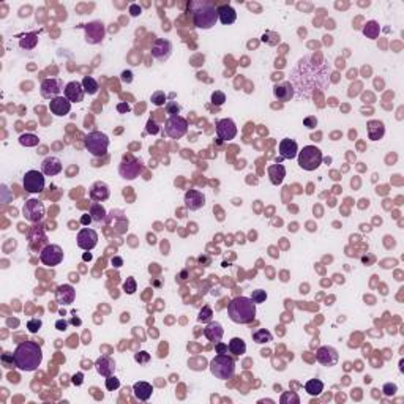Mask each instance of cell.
<instances>
[{"label": "cell", "instance_id": "obj_1", "mask_svg": "<svg viewBox=\"0 0 404 404\" xmlns=\"http://www.w3.org/2000/svg\"><path fill=\"white\" fill-rule=\"evenodd\" d=\"M328 68L325 63H316L313 57L300 59L297 67L292 69L290 84L294 87V93L297 97L308 98L314 90L325 87L327 84Z\"/></svg>", "mask_w": 404, "mask_h": 404}, {"label": "cell", "instance_id": "obj_2", "mask_svg": "<svg viewBox=\"0 0 404 404\" xmlns=\"http://www.w3.org/2000/svg\"><path fill=\"white\" fill-rule=\"evenodd\" d=\"M43 362V351L34 341H24L13 352V363L17 370L30 372L38 370Z\"/></svg>", "mask_w": 404, "mask_h": 404}, {"label": "cell", "instance_id": "obj_3", "mask_svg": "<svg viewBox=\"0 0 404 404\" xmlns=\"http://www.w3.org/2000/svg\"><path fill=\"white\" fill-rule=\"evenodd\" d=\"M188 8L193 15L194 27L198 29L208 30L218 21V6L212 0H193Z\"/></svg>", "mask_w": 404, "mask_h": 404}, {"label": "cell", "instance_id": "obj_4", "mask_svg": "<svg viewBox=\"0 0 404 404\" xmlns=\"http://www.w3.org/2000/svg\"><path fill=\"white\" fill-rule=\"evenodd\" d=\"M227 314L236 324H251L256 318V303L248 297H236L227 305Z\"/></svg>", "mask_w": 404, "mask_h": 404}, {"label": "cell", "instance_id": "obj_5", "mask_svg": "<svg viewBox=\"0 0 404 404\" xmlns=\"http://www.w3.org/2000/svg\"><path fill=\"white\" fill-rule=\"evenodd\" d=\"M210 372L221 381H227L236 374V360L226 354H218L210 362Z\"/></svg>", "mask_w": 404, "mask_h": 404}, {"label": "cell", "instance_id": "obj_6", "mask_svg": "<svg viewBox=\"0 0 404 404\" xmlns=\"http://www.w3.org/2000/svg\"><path fill=\"white\" fill-rule=\"evenodd\" d=\"M297 156H299V166L305 170H316L324 160L322 152L316 145H305Z\"/></svg>", "mask_w": 404, "mask_h": 404}, {"label": "cell", "instance_id": "obj_7", "mask_svg": "<svg viewBox=\"0 0 404 404\" xmlns=\"http://www.w3.org/2000/svg\"><path fill=\"white\" fill-rule=\"evenodd\" d=\"M85 149L93 156H104L109 147V137L101 131H92L85 136Z\"/></svg>", "mask_w": 404, "mask_h": 404}, {"label": "cell", "instance_id": "obj_8", "mask_svg": "<svg viewBox=\"0 0 404 404\" xmlns=\"http://www.w3.org/2000/svg\"><path fill=\"white\" fill-rule=\"evenodd\" d=\"M188 131V122L182 116H172L166 120L164 123V133L170 139H180L186 135Z\"/></svg>", "mask_w": 404, "mask_h": 404}, {"label": "cell", "instance_id": "obj_9", "mask_svg": "<svg viewBox=\"0 0 404 404\" xmlns=\"http://www.w3.org/2000/svg\"><path fill=\"white\" fill-rule=\"evenodd\" d=\"M44 213H46V208H44V204L41 201L29 199L24 202L22 215L25 219L30 221V223H40V221L44 218Z\"/></svg>", "mask_w": 404, "mask_h": 404}, {"label": "cell", "instance_id": "obj_10", "mask_svg": "<svg viewBox=\"0 0 404 404\" xmlns=\"http://www.w3.org/2000/svg\"><path fill=\"white\" fill-rule=\"evenodd\" d=\"M44 185H46V182H44V174L40 172V170H27L22 179V186L27 193L32 194H36V193H41L44 189Z\"/></svg>", "mask_w": 404, "mask_h": 404}, {"label": "cell", "instance_id": "obj_11", "mask_svg": "<svg viewBox=\"0 0 404 404\" xmlns=\"http://www.w3.org/2000/svg\"><path fill=\"white\" fill-rule=\"evenodd\" d=\"M40 261L48 267H55L63 261V250L59 245H46L40 252Z\"/></svg>", "mask_w": 404, "mask_h": 404}, {"label": "cell", "instance_id": "obj_12", "mask_svg": "<svg viewBox=\"0 0 404 404\" xmlns=\"http://www.w3.org/2000/svg\"><path fill=\"white\" fill-rule=\"evenodd\" d=\"M82 29L85 32V41L88 44H98L104 40V35H106V29H104V24L103 22H98V21H93V22H88L81 25Z\"/></svg>", "mask_w": 404, "mask_h": 404}, {"label": "cell", "instance_id": "obj_13", "mask_svg": "<svg viewBox=\"0 0 404 404\" xmlns=\"http://www.w3.org/2000/svg\"><path fill=\"white\" fill-rule=\"evenodd\" d=\"M237 125L232 118H221L217 122V136L221 141H232L237 136Z\"/></svg>", "mask_w": 404, "mask_h": 404}, {"label": "cell", "instance_id": "obj_14", "mask_svg": "<svg viewBox=\"0 0 404 404\" xmlns=\"http://www.w3.org/2000/svg\"><path fill=\"white\" fill-rule=\"evenodd\" d=\"M141 170H142L141 163L135 160V158H128V160L125 158L118 166V174L125 180H135L141 174Z\"/></svg>", "mask_w": 404, "mask_h": 404}, {"label": "cell", "instance_id": "obj_15", "mask_svg": "<svg viewBox=\"0 0 404 404\" xmlns=\"http://www.w3.org/2000/svg\"><path fill=\"white\" fill-rule=\"evenodd\" d=\"M152 57L156 59L158 62H166L170 54H172V44H170L169 40H164V38H156L152 44Z\"/></svg>", "mask_w": 404, "mask_h": 404}, {"label": "cell", "instance_id": "obj_16", "mask_svg": "<svg viewBox=\"0 0 404 404\" xmlns=\"http://www.w3.org/2000/svg\"><path fill=\"white\" fill-rule=\"evenodd\" d=\"M76 240H78L79 248L85 250V251H90L98 245V234H97V231L84 227V229H81L78 232V238Z\"/></svg>", "mask_w": 404, "mask_h": 404}, {"label": "cell", "instance_id": "obj_17", "mask_svg": "<svg viewBox=\"0 0 404 404\" xmlns=\"http://www.w3.org/2000/svg\"><path fill=\"white\" fill-rule=\"evenodd\" d=\"M62 92V81L60 79H44L40 85V93L43 98L46 100H54L57 97H60Z\"/></svg>", "mask_w": 404, "mask_h": 404}, {"label": "cell", "instance_id": "obj_18", "mask_svg": "<svg viewBox=\"0 0 404 404\" xmlns=\"http://www.w3.org/2000/svg\"><path fill=\"white\" fill-rule=\"evenodd\" d=\"M63 93H65V98L69 101V103H81L84 100V87H82V82L79 81H71L68 82L63 88Z\"/></svg>", "mask_w": 404, "mask_h": 404}, {"label": "cell", "instance_id": "obj_19", "mask_svg": "<svg viewBox=\"0 0 404 404\" xmlns=\"http://www.w3.org/2000/svg\"><path fill=\"white\" fill-rule=\"evenodd\" d=\"M338 352L337 349H333L330 346H322L316 352V360H318L319 363H322L324 366H335L338 363Z\"/></svg>", "mask_w": 404, "mask_h": 404}, {"label": "cell", "instance_id": "obj_20", "mask_svg": "<svg viewBox=\"0 0 404 404\" xmlns=\"http://www.w3.org/2000/svg\"><path fill=\"white\" fill-rule=\"evenodd\" d=\"M205 205V196L198 189H189L185 193V207L189 210H199Z\"/></svg>", "mask_w": 404, "mask_h": 404}, {"label": "cell", "instance_id": "obj_21", "mask_svg": "<svg viewBox=\"0 0 404 404\" xmlns=\"http://www.w3.org/2000/svg\"><path fill=\"white\" fill-rule=\"evenodd\" d=\"M76 299V290L71 284H62L55 290V300L60 305H71Z\"/></svg>", "mask_w": 404, "mask_h": 404}, {"label": "cell", "instance_id": "obj_22", "mask_svg": "<svg viewBox=\"0 0 404 404\" xmlns=\"http://www.w3.org/2000/svg\"><path fill=\"white\" fill-rule=\"evenodd\" d=\"M49 109L54 116L63 117V116H68L69 111H71V103L65 97H57L49 101Z\"/></svg>", "mask_w": 404, "mask_h": 404}, {"label": "cell", "instance_id": "obj_23", "mask_svg": "<svg viewBox=\"0 0 404 404\" xmlns=\"http://www.w3.org/2000/svg\"><path fill=\"white\" fill-rule=\"evenodd\" d=\"M95 370H97V372L100 376H112L114 374V371H116V362L111 358V357H107V355H101L97 358V362H95Z\"/></svg>", "mask_w": 404, "mask_h": 404}, {"label": "cell", "instance_id": "obj_24", "mask_svg": "<svg viewBox=\"0 0 404 404\" xmlns=\"http://www.w3.org/2000/svg\"><path fill=\"white\" fill-rule=\"evenodd\" d=\"M278 150H280V155L284 160H292L297 155H299V145L294 141V139H281L280 145H278Z\"/></svg>", "mask_w": 404, "mask_h": 404}, {"label": "cell", "instance_id": "obj_25", "mask_svg": "<svg viewBox=\"0 0 404 404\" xmlns=\"http://www.w3.org/2000/svg\"><path fill=\"white\" fill-rule=\"evenodd\" d=\"M62 169H63L62 161L57 156H48L41 163V172L44 175H49V177L57 175L62 172Z\"/></svg>", "mask_w": 404, "mask_h": 404}, {"label": "cell", "instance_id": "obj_26", "mask_svg": "<svg viewBox=\"0 0 404 404\" xmlns=\"http://www.w3.org/2000/svg\"><path fill=\"white\" fill-rule=\"evenodd\" d=\"M223 335H224V328L223 325L219 324V322H213L210 320L207 324V327L204 328V337L208 339V341H212V343L217 344L218 341H221V338H223Z\"/></svg>", "mask_w": 404, "mask_h": 404}, {"label": "cell", "instance_id": "obj_27", "mask_svg": "<svg viewBox=\"0 0 404 404\" xmlns=\"http://www.w3.org/2000/svg\"><path fill=\"white\" fill-rule=\"evenodd\" d=\"M267 174H269V179L271 182V185H281L284 177H286V168L283 166V164L276 163V164H270L267 168Z\"/></svg>", "mask_w": 404, "mask_h": 404}, {"label": "cell", "instance_id": "obj_28", "mask_svg": "<svg viewBox=\"0 0 404 404\" xmlns=\"http://www.w3.org/2000/svg\"><path fill=\"white\" fill-rule=\"evenodd\" d=\"M273 95L278 101H289L295 93H294V87L290 82H281V84H275Z\"/></svg>", "mask_w": 404, "mask_h": 404}, {"label": "cell", "instance_id": "obj_29", "mask_svg": "<svg viewBox=\"0 0 404 404\" xmlns=\"http://www.w3.org/2000/svg\"><path fill=\"white\" fill-rule=\"evenodd\" d=\"M109 198V186L104 182H95L90 188V199L93 202H101Z\"/></svg>", "mask_w": 404, "mask_h": 404}, {"label": "cell", "instance_id": "obj_30", "mask_svg": "<svg viewBox=\"0 0 404 404\" xmlns=\"http://www.w3.org/2000/svg\"><path fill=\"white\" fill-rule=\"evenodd\" d=\"M366 131H368L370 141H379L385 135V126L381 120H370L366 125Z\"/></svg>", "mask_w": 404, "mask_h": 404}, {"label": "cell", "instance_id": "obj_31", "mask_svg": "<svg viewBox=\"0 0 404 404\" xmlns=\"http://www.w3.org/2000/svg\"><path fill=\"white\" fill-rule=\"evenodd\" d=\"M133 391H135V396L137 398L139 401H147L150 400L152 396V391H153V387L149 384V382H136L133 385Z\"/></svg>", "mask_w": 404, "mask_h": 404}, {"label": "cell", "instance_id": "obj_32", "mask_svg": "<svg viewBox=\"0 0 404 404\" xmlns=\"http://www.w3.org/2000/svg\"><path fill=\"white\" fill-rule=\"evenodd\" d=\"M218 19L221 21V24L229 25V24L236 22L237 13L231 5H221V6H218Z\"/></svg>", "mask_w": 404, "mask_h": 404}, {"label": "cell", "instance_id": "obj_33", "mask_svg": "<svg viewBox=\"0 0 404 404\" xmlns=\"http://www.w3.org/2000/svg\"><path fill=\"white\" fill-rule=\"evenodd\" d=\"M88 215H90L92 221H95V223H101V221L106 219V208L100 202H92L90 208H88Z\"/></svg>", "mask_w": 404, "mask_h": 404}, {"label": "cell", "instance_id": "obj_34", "mask_svg": "<svg viewBox=\"0 0 404 404\" xmlns=\"http://www.w3.org/2000/svg\"><path fill=\"white\" fill-rule=\"evenodd\" d=\"M305 390L308 395L319 396L322 391H324V382L319 381V379H309V381L305 384Z\"/></svg>", "mask_w": 404, "mask_h": 404}, {"label": "cell", "instance_id": "obj_35", "mask_svg": "<svg viewBox=\"0 0 404 404\" xmlns=\"http://www.w3.org/2000/svg\"><path fill=\"white\" fill-rule=\"evenodd\" d=\"M227 349H229L231 354H234V355H243V354L246 352V344H245V341L242 338H232L229 341V344H227Z\"/></svg>", "mask_w": 404, "mask_h": 404}, {"label": "cell", "instance_id": "obj_36", "mask_svg": "<svg viewBox=\"0 0 404 404\" xmlns=\"http://www.w3.org/2000/svg\"><path fill=\"white\" fill-rule=\"evenodd\" d=\"M38 44V34L35 32H30V34H25L21 36V40H19V46L22 49H35Z\"/></svg>", "mask_w": 404, "mask_h": 404}, {"label": "cell", "instance_id": "obj_37", "mask_svg": "<svg viewBox=\"0 0 404 404\" xmlns=\"http://www.w3.org/2000/svg\"><path fill=\"white\" fill-rule=\"evenodd\" d=\"M379 32H381V27H379V24L376 21H368L363 27V35L366 38H370V40H376L379 36Z\"/></svg>", "mask_w": 404, "mask_h": 404}, {"label": "cell", "instance_id": "obj_38", "mask_svg": "<svg viewBox=\"0 0 404 404\" xmlns=\"http://www.w3.org/2000/svg\"><path fill=\"white\" fill-rule=\"evenodd\" d=\"M271 339H273V337H271V333L269 330H265V328H259V330L252 333V341L257 344H267Z\"/></svg>", "mask_w": 404, "mask_h": 404}, {"label": "cell", "instance_id": "obj_39", "mask_svg": "<svg viewBox=\"0 0 404 404\" xmlns=\"http://www.w3.org/2000/svg\"><path fill=\"white\" fill-rule=\"evenodd\" d=\"M82 87H84V92L88 93V95H95L100 88L98 82L95 81L92 76H85V78L82 79Z\"/></svg>", "mask_w": 404, "mask_h": 404}, {"label": "cell", "instance_id": "obj_40", "mask_svg": "<svg viewBox=\"0 0 404 404\" xmlns=\"http://www.w3.org/2000/svg\"><path fill=\"white\" fill-rule=\"evenodd\" d=\"M19 144L24 145V147H36L40 144V139H38V136L32 135V133H25V135L19 136Z\"/></svg>", "mask_w": 404, "mask_h": 404}, {"label": "cell", "instance_id": "obj_41", "mask_svg": "<svg viewBox=\"0 0 404 404\" xmlns=\"http://www.w3.org/2000/svg\"><path fill=\"white\" fill-rule=\"evenodd\" d=\"M123 290L128 295H133L137 290V284H136V280L133 276H130V278H126V281L123 283Z\"/></svg>", "mask_w": 404, "mask_h": 404}, {"label": "cell", "instance_id": "obj_42", "mask_svg": "<svg viewBox=\"0 0 404 404\" xmlns=\"http://www.w3.org/2000/svg\"><path fill=\"white\" fill-rule=\"evenodd\" d=\"M152 103H153L155 106H163L164 103H166V93L161 92V90H156L152 93Z\"/></svg>", "mask_w": 404, "mask_h": 404}, {"label": "cell", "instance_id": "obj_43", "mask_svg": "<svg viewBox=\"0 0 404 404\" xmlns=\"http://www.w3.org/2000/svg\"><path fill=\"white\" fill-rule=\"evenodd\" d=\"M251 300L254 303H264L267 300V292H265L264 289H256L251 292Z\"/></svg>", "mask_w": 404, "mask_h": 404}, {"label": "cell", "instance_id": "obj_44", "mask_svg": "<svg viewBox=\"0 0 404 404\" xmlns=\"http://www.w3.org/2000/svg\"><path fill=\"white\" fill-rule=\"evenodd\" d=\"M212 316H213L212 308L210 306H204V308L201 309L199 316H198V320L199 322H210L212 320Z\"/></svg>", "mask_w": 404, "mask_h": 404}, {"label": "cell", "instance_id": "obj_45", "mask_svg": "<svg viewBox=\"0 0 404 404\" xmlns=\"http://www.w3.org/2000/svg\"><path fill=\"white\" fill-rule=\"evenodd\" d=\"M120 387V381L116 377V376H107L106 377V388L109 390V391H114V390H117Z\"/></svg>", "mask_w": 404, "mask_h": 404}, {"label": "cell", "instance_id": "obj_46", "mask_svg": "<svg viewBox=\"0 0 404 404\" xmlns=\"http://www.w3.org/2000/svg\"><path fill=\"white\" fill-rule=\"evenodd\" d=\"M135 360L139 365H147L150 362V354L145 351H139L135 354Z\"/></svg>", "mask_w": 404, "mask_h": 404}, {"label": "cell", "instance_id": "obj_47", "mask_svg": "<svg viewBox=\"0 0 404 404\" xmlns=\"http://www.w3.org/2000/svg\"><path fill=\"white\" fill-rule=\"evenodd\" d=\"M226 101V95L223 92H219V90H215L212 93V103L215 106H221Z\"/></svg>", "mask_w": 404, "mask_h": 404}, {"label": "cell", "instance_id": "obj_48", "mask_svg": "<svg viewBox=\"0 0 404 404\" xmlns=\"http://www.w3.org/2000/svg\"><path fill=\"white\" fill-rule=\"evenodd\" d=\"M41 325H43L41 319H30V320L27 322V328H29L30 333H36V332L41 328Z\"/></svg>", "mask_w": 404, "mask_h": 404}, {"label": "cell", "instance_id": "obj_49", "mask_svg": "<svg viewBox=\"0 0 404 404\" xmlns=\"http://www.w3.org/2000/svg\"><path fill=\"white\" fill-rule=\"evenodd\" d=\"M280 403L281 404H287V403H295V404H299L300 403V400H299V396H297L295 393H284L283 396H281V400H280Z\"/></svg>", "mask_w": 404, "mask_h": 404}, {"label": "cell", "instance_id": "obj_50", "mask_svg": "<svg viewBox=\"0 0 404 404\" xmlns=\"http://www.w3.org/2000/svg\"><path fill=\"white\" fill-rule=\"evenodd\" d=\"M166 111H168V114H170V117H172V116H179L180 106L177 104V101H169V103H166Z\"/></svg>", "mask_w": 404, "mask_h": 404}, {"label": "cell", "instance_id": "obj_51", "mask_svg": "<svg viewBox=\"0 0 404 404\" xmlns=\"http://www.w3.org/2000/svg\"><path fill=\"white\" fill-rule=\"evenodd\" d=\"M396 391H398V387H396V384H385L384 385V393L387 395V396H395L396 395Z\"/></svg>", "mask_w": 404, "mask_h": 404}, {"label": "cell", "instance_id": "obj_52", "mask_svg": "<svg viewBox=\"0 0 404 404\" xmlns=\"http://www.w3.org/2000/svg\"><path fill=\"white\" fill-rule=\"evenodd\" d=\"M303 125H305L308 130H313V128L318 126V118H316L314 116H309V117H306L305 120H303Z\"/></svg>", "mask_w": 404, "mask_h": 404}, {"label": "cell", "instance_id": "obj_53", "mask_svg": "<svg viewBox=\"0 0 404 404\" xmlns=\"http://www.w3.org/2000/svg\"><path fill=\"white\" fill-rule=\"evenodd\" d=\"M147 131H149V133H152V135H156V133L160 131V128H158L156 123H155L152 118H150L149 122H147Z\"/></svg>", "mask_w": 404, "mask_h": 404}, {"label": "cell", "instance_id": "obj_54", "mask_svg": "<svg viewBox=\"0 0 404 404\" xmlns=\"http://www.w3.org/2000/svg\"><path fill=\"white\" fill-rule=\"evenodd\" d=\"M117 111H118L120 114H126V112L131 111V106L123 101V103H118V104H117Z\"/></svg>", "mask_w": 404, "mask_h": 404}, {"label": "cell", "instance_id": "obj_55", "mask_svg": "<svg viewBox=\"0 0 404 404\" xmlns=\"http://www.w3.org/2000/svg\"><path fill=\"white\" fill-rule=\"evenodd\" d=\"M130 15H131L133 17H137L139 15H141V6L136 5V3L130 5Z\"/></svg>", "mask_w": 404, "mask_h": 404}, {"label": "cell", "instance_id": "obj_56", "mask_svg": "<svg viewBox=\"0 0 404 404\" xmlns=\"http://www.w3.org/2000/svg\"><path fill=\"white\" fill-rule=\"evenodd\" d=\"M67 327H68V322L65 319H59L55 322V328L57 330H60V332H65L67 330Z\"/></svg>", "mask_w": 404, "mask_h": 404}, {"label": "cell", "instance_id": "obj_57", "mask_svg": "<svg viewBox=\"0 0 404 404\" xmlns=\"http://www.w3.org/2000/svg\"><path fill=\"white\" fill-rule=\"evenodd\" d=\"M215 351H217V354H227V346L218 341V343L215 344Z\"/></svg>", "mask_w": 404, "mask_h": 404}, {"label": "cell", "instance_id": "obj_58", "mask_svg": "<svg viewBox=\"0 0 404 404\" xmlns=\"http://www.w3.org/2000/svg\"><path fill=\"white\" fill-rule=\"evenodd\" d=\"M71 382H73L74 385H81L82 382H84V374H82V372H78V374H74Z\"/></svg>", "mask_w": 404, "mask_h": 404}, {"label": "cell", "instance_id": "obj_59", "mask_svg": "<svg viewBox=\"0 0 404 404\" xmlns=\"http://www.w3.org/2000/svg\"><path fill=\"white\" fill-rule=\"evenodd\" d=\"M122 81H123V82H131V81H133L131 71H123V73H122Z\"/></svg>", "mask_w": 404, "mask_h": 404}, {"label": "cell", "instance_id": "obj_60", "mask_svg": "<svg viewBox=\"0 0 404 404\" xmlns=\"http://www.w3.org/2000/svg\"><path fill=\"white\" fill-rule=\"evenodd\" d=\"M122 264H123L122 257H114V259H112V265H114V267L118 269V267H122Z\"/></svg>", "mask_w": 404, "mask_h": 404}, {"label": "cell", "instance_id": "obj_61", "mask_svg": "<svg viewBox=\"0 0 404 404\" xmlns=\"http://www.w3.org/2000/svg\"><path fill=\"white\" fill-rule=\"evenodd\" d=\"M90 221H92L90 215H82V218H81V223H82V224H88Z\"/></svg>", "mask_w": 404, "mask_h": 404}, {"label": "cell", "instance_id": "obj_62", "mask_svg": "<svg viewBox=\"0 0 404 404\" xmlns=\"http://www.w3.org/2000/svg\"><path fill=\"white\" fill-rule=\"evenodd\" d=\"M82 259H84V261H92V254L90 252H85V254L82 256Z\"/></svg>", "mask_w": 404, "mask_h": 404}, {"label": "cell", "instance_id": "obj_63", "mask_svg": "<svg viewBox=\"0 0 404 404\" xmlns=\"http://www.w3.org/2000/svg\"><path fill=\"white\" fill-rule=\"evenodd\" d=\"M155 242H156V240H155V237H153V236H150V237H149V243H152V245H153Z\"/></svg>", "mask_w": 404, "mask_h": 404}, {"label": "cell", "instance_id": "obj_64", "mask_svg": "<svg viewBox=\"0 0 404 404\" xmlns=\"http://www.w3.org/2000/svg\"><path fill=\"white\" fill-rule=\"evenodd\" d=\"M71 322H73L74 325H76V324H81V320H79V319H76V318H74V319H73Z\"/></svg>", "mask_w": 404, "mask_h": 404}]
</instances>
